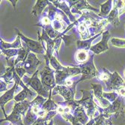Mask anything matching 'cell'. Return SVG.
Instances as JSON below:
<instances>
[{"label": "cell", "instance_id": "obj_15", "mask_svg": "<svg viewBox=\"0 0 125 125\" xmlns=\"http://www.w3.org/2000/svg\"><path fill=\"white\" fill-rule=\"evenodd\" d=\"M110 38V34L109 31H105L102 33L101 41L91 47L90 51L94 52V54H100L104 52H106L109 50L108 41Z\"/></svg>", "mask_w": 125, "mask_h": 125}, {"label": "cell", "instance_id": "obj_32", "mask_svg": "<svg viewBox=\"0 0 125 125\" xmlns=\"http://www.w3.org/2000/svg\"><path fill=\"white\" fill-rule=\"evenodd\" d=\"M111 43L114 47L125 48V40L124 39H119V38H113L111 39Z\"/></svg>", "mask_w": 125, "mask_h": 125}, {"label": "cell", "instance_id": "obj_34", "mask_svg": "<svg viewBox=\"0 0 125 125\" xmlns=\"http://www.w3.org/2000/svg\"><path fill=\"white\" fill-rule=\"evenodd\" d=\"M15 70H16L17 75L20 76V78H21V79L23 78V76H25V73H26V71L24 70V68L22 67V66L21 65L20 62L15 65Z\"/></svg>", "mask_w": 125, "mask_h": 125}, {"label": "cell", "instance_id": "obj_22", "mask_svg": "<svg viewBox=\"0 0 125 125\" xmlns=\"http://www.w3.org/2000/svg\"><path fill=\"white\" fill-rule=\"evenodd\" d=\"M112 2L113 1L111 0H108L104 4L100 5V10L98 14V16L103 18H107L108 16L109 15L110 12L112 10Z\"/></svg>", "mask_w": 125, "mask_h": 125}, {"label": "cell", "instance_id": "obj_23", "mask_svg": "<svg viewBox=\"0 0 125 125\" xmlns=\"http://www.w3.org/2000/svg\"><path fill=\"white\" fill-rule=\"evenodd\" d=\"M17 74L16 70H15V66L8 67L5 73L2 75H1V79H2L3 81L7 83L8 84L12 83L14 82V77Z\"/></svg>", "mask_w": 125, "mask_h": 125}, {"label": "cell", "instance_id": "obj_19", "mask_svg": "<svg viewBox=\"0 0 125 125\" xmlns=\"http://www.w3.org/2000/svg\"><path fill=\"white\" fill-rule=\"evenodd\" d=\"M23 47L21 43V38L20 36H17L16 41L14 43H5L2 39H0V48L1 50L9 49H21Z\"/></svg>", "mask_w": 125, "mask_h": 125}, {"label": "cell", "instance_id": "obj_36", "mask_svg": "<svg viewBox=\"0 0 125 125\" xmlns=\"http://www.w3.org/2000/svg\"><path fill=\"white\" fill-rule=\"evenodd\" d=\"M49 123L46 121L44 117H39L38 119L32 125H47Z\"/></svg>", "mask_w": 125, "mask_h": 125}, {"label": "cell", "instance_id": "obj_30", "mask_svg": "<svg viewBox=\"0 0 125 125\" xmlns=\"http://www.w3.org/2000/svg\"><path fill=\"white\" fill-rule=\"evenodd\" d=\"M20 49H9V50H1V52L6 57V59L14 58L18 55Z\"/></svg>", "mask_w": 125, "mask_h": 125}, {"label": "cell", "instance_id": "obj_43", "mask_svg": "<svg viewBox=\"0 0 125 125\" xmlns=\"http://www.w3.org/2000/svg\"><path fill=\"white\" fill-rule=\"evenodd\" d=\"M47 125H48V124H47Z\"/></svg>", "mask_w": 125, "mask_h": 125}, {"label": "cell", "instance_id": "obj_35", "mask_svg": "<svg viewBox=\"0 0 125 125\" xmlns=\"http://www.w3.org/2000/svg\"><path fill=\"white\" fill-rule=\"evenodd\" d=\"M115 5L118 8L119 15H121L125 12V1H114Z\"/></svg>", "mask_w": 125, "mask_h": 125}, {"label": "cell", "instance_id": "obj_2", "mask_svg": "<svg viewBox=\"0 0 125 125\" xmlns=\"http://www.w3.org/2000/svg\"><path fill=\"white\" fill-rule=\"evenodd\" d=\"M39 71L38 70L35 73L32 75L31 77H29L27 76H24L23 78L22 79V82L24 84L29 87V88L32 89L40 96H42L43 97L48 99L50 95H52V92L47 91L45 88L41 83V80L39 79Z\"/></svg>", "mask_w": 125, "mask_h": 125}, {"label": "cell", "instance_id": "obj_5", "mask_svg": "<svg viewBox=\"0 0 125 125\" xmlns=\"http://www.w3.org/2000/svg\"><path fill=\"white\" fill-rule=\"evenodd\" d=\"M94 55L92 54L90 55L89 59L83 64H78L76 67H79L81 70L82 77L80 79H79L78 81L75 82L74 84L76 85L79 83L83 82L84 80H87V79H91L94 77H97L99 74V71L96 69V67L94 64Z\"/></svg>", "mask_w": 125, "mask_h": 125}, {"label": "cell", "instance_id": "obj_1", "mask_svg": "<svg viewBox=\"0 0 125 125\" xmlns=\"http://www.w3.org/2000/svg\"><path fill=\"white\" fill-rule=\"evenodd\" d=\"M30 103L31 102L28 100L20 102V103H16L14 106L13 111L10 114V115H8L5 119H2L1 122L8 121L14 125H24L23 120L22 118V116L26 115L29 109Z\"/></svg>", "mask_w": 125, "mask_h": 125}, {"label": "cell", "instance_id": "obj_8", "mask_svg": "<svg viewBox=\"0 0 125 125\" xmlns=\"http://www.w3.org/2000/svg\"><path fill=\"white\" fill-rule=\"evenodd\" d=\"M113 113L116 115V118L118 115L124 116V98L119 96L113 103H112L107 108L103 109V114L105 118H108L109 116Z\"/></svg>", "mask_w": 125, "mask_h": 125}, {"label": "cell", "instance_id": "obj_3", "mask_svg": "<svg viewBox=\"0 0 125 125\" xmlns=\"http://www.w3.org/2000/svg\"><path fill=\"white\" fill-rule=\"evenodd\" d=\"M80 92L83 93V97L81 100H77V103L79 106H82L84 109H85L88 116L90 119H92L99 109V106L94 101L93 91L81 90Z\"/></svg>", "mask_w": 125, "mask_h": 125}, {"label": "cell", "instance_id": "obj_12", "mask_svg": "<svg viewBox=\"0 0 125 125\" xmlns=\"http://www.w3.org/2000/svg\"><path fill=\"white\" fill-rule=\"evenodd\" d=\"M69 4V7L71 8V10L72 14H80L83 15V10H94L96 12H100L99 9L95 8L92 6H91L88 1H85V0H76V1H67Z\"/></svg>", "mask_w": 125, "mask_h": 125}, {"label": "cell", "instance_id": "obj_13", "mask_svg": "<svg viewBox=\"0 0 125 125\" xmlns=\"http://www.w3.org/2000/svg\"><path fill=\"white\" fill-rule=\"evenodd\" d=\"M91 87L92 88L94 96L97 100V102H95L97 105L102 109L107 108L111 104L107 100H106L103 96V94H104L103 86H102L100 84L91 83Z\"/></svg>", "mask_w": 125, "mask_h": 125}, {"label": "cell", "instance_id": "obj_29", "mask_svg": "<svg viewBox=\"0 0 125 125\" xmlns=\"http://www.w3.org/2000/svg\"><path fill=\"white\" fill-rule=\"evenodd\" d=\"M39 18V20H38V22L36 26H41L42 28L47 26H49V25H51L52 22L48 16V14H42V15L38 17Z\"/></svg>", "mask_w": 125, "mask_h": 125}, {"label": "cell", "instance_id": "obj_31", "mask_svg": "<svg viewBox=\"0 0 125 125\" xmlns=\"http://www.w3.org/2000/svg\"><path fill=\"white\" fill-rule=\"evenodd\" d=\"M104 97L107 100L109 103H113L118 97V94L115 92H104L103 94Z\"/></svg>", "mask_w": 125, "mask_h": 125}, {"label": "cell", "instance_id": "obj_9", "mask_svg": "<svg viewBox=\"0 0 125 125\" xmlns=\"http://www.w3.org/2000/svg\"><path fill=\"white\" fill-rule=\"evenodd\" d=\"M79 73H81V70L77 67H64V69L62 71H55V76L56 84H57V85H63L64 83L67 79H68L71 76H76Z\"/></svg>", "mask_w": 125, "mask_h": 125}, {"label": "cell", "instance_id": "obj_4", "mask_svg": "<svg viewBox=\"0 0 125 125\" xmlns=\"http://www.w3.org/2000/svg\"><path fill=\"white\" fill-rule=\"evenodd\" d=\"M46 64L43 68V70L41 71L39 73L41 76V80L43 85V87L49 92H52V89L57 85L55 82V71H54L52 67H50V60L44 57Z\"/></svg>", "mask_w": 125, "mask_h": 125}, {"label": "cell", "instance_id": "obj_7", "mask_svg": "<svg viewBox=\"0 0 125 125\" xmlns=\"http://www.w3.org/2000/svg\"><path fill=\"white\" fill-rule=\"evenodd\" d=\"M15 30L17 31V35L20 36L21 40L24 42L23 47H26L30 52L38 53V54H44V55L46 54L47 50L45 49L44 46L43 45V41H40V40L34 41V40L29 39L22 35L17 28H15Z\"/></svg>", "mask_w": 125, "mask_h": 125}, {"label": "cell", "instance_id": "obj_27", "mask_svg": "<svg viewBox=\"0 0 125 125\" xmlns=\"http://www.w3.org/2000/svg\"><path fill=\"white\" fill-rule=\"evenodd\" d=\"M45 31H46L47 33V35L51 38V39H56V38H62V35L63 34L62 33H59L57 31H55L52 25H49V26H45L43 28H42Z\"/></svg>", "mask_w": 125, "mask_h": 125}, {"label": "cell", "instance_id": "obj_42", "mask_svg": "<svg viewBox=\"0 0 125 125\" xmlns=\"http://www.w3.org/2000/svg\"><path fill=\"white\" fill-rule=\"evenodd\" d=\"M55 125H57V124H55Z\"/></svg>", "mask_w": 125, "mask_h": 125}, {"label": "cell", "instance_id": "obj_28", "mask_svg": "<svg viewBox=\"0 0 125 125\" xmlns=\"http://www.w3.org/2000/svg\"><path fill=\"white\" fill-rule=\"evenodd\" d=\"M112 124V119L106 118L103 114V109H100V114L97 116L95 123L93 125H109Z\"/></svg>", "mask_w": 125, "mask_h": 125}, {"label": "cell", "instance_id": "obj_16", "mask_svg": "<svg viewBox=\"0 0 125 125\" xmlns=\"http://www.w3.org/2000/svg\"><path fill=\"white\" fill-rule=\"evenodd\" d=\"M17 88H18V84L14 83V87H12L10 89L8 90L7 92H5V93L4 94L1 95V97H0V106H1L2 110L4 113L5 118H7L8 116L6 115V113L5 111V105L8 103V102H9L10 100H11L12 99L14 98V94L17 91Z\"/></svg>", "mask_w": 125, "mask_h": 125}, {"label": "cell", "instance_id": "obj_10", "mask_svg": "<svg viewBox=\"0 0 125 125\" xmlns=\"http://www.w3.org/2000/svg\"><path fill=\"white\" fill-rule=\"evenodd\" d=\"M76 85L73 83L71 87H67L65 85H56L52 92V95L60 94L64 99V101H73L75 100Z\"/></svg>", "mask_w": 125, "mask_h": 125}, {"label": "cell", "instance_id": "obj_18", "mask_svg": "<svg viewBox=\"0 0 125 125\" xmlns=\"http://www.w3.org/2000/svg\"><path fill=\"white\" fill-rule=\"evenodd\" d=\"M50 4V1H47V0H38L36 1L35 5H34L32 11H31V15L40 17L42 15L43 10L45 9L47 5Z\"/></svg>", "mask_w": 125, "mask_h": 125}, {"label": "cell", "instance_id": "obj_33", "mask_svg": "<svg viewBox=\"0 0 125 125\" xmlns=\"http://www.w3.org/2000/svg\"><path fill=\"white\" fill-rule=\"evenodd\" d=\"M62 39L65 43L66 47H70L71 44L73 42L75 38H74V35H73V34H72L71 35H64V34H63L62 36Z\"/></svg>", "mask_w": 125, "mask_h": 125}, {"label": "cell", "instance_id": "obj_20", "mask_svg": "<svg viewBox=\"0 0 125 125\" xmlns=\"http://www.w3.org/2000/svg\"><path fill=\"white\" fill-rule=\"evenodd\" d=\"M103 32L100 31L99 34H97V35H95L94 37H92L91 38L88 40H78L76 41V47H77V50H86V51H90L91 50V47H92V42L96 38H97L100 34H102Z\"/></svg>", "mask_w": 125, "mask_h": 125}, {"label": "cell", "instance_id": "obj_26", "mask_svg": "<svg viewBox=\"0 0 125 125\" xmlns=\"http://www.w3.org/2000/svg\"><path fill=\"white\" fill-rule=\"evenodd\" d=\"M44 57L47 58L49 60H50V64L51 65V67L52 68V69L55 71H62L64 69V66H62L58 61L57 58L55 57V56H54L53 55H50V56H46L44 55Z\"/></svg>", "mask_w": 125, "mask_h": 125}, {"label": "cell", "instance_id": "obj_39", "mask_svg": "<svg viewBox=\"0 0 125 125\" xmlns=\"http://www.w3.org/2000/svg\"><path fill=\"white\" fill-rule=\"evenodd\" d=\"M10 3H12V5H13V7H14V8L15 9L16 8V4L17 3V2L18 1H16V0H15V1H13V0H10V1H9Z\"/></svg>", "mask_w": 125, "mask_h": 125}, {"label": "cell", "instance_id": "obj_38", "mask_svg": "<svg viewBox=\"0 0 125 125\" xmlns=\"http://www.w3.org/2000/svg\"><path fill=\"white\" fill-rule=\"evenodd\" d=\"M0 92H7L8 91V88H7V83H5V81L2 80L1 79V82H0Z\"/></svg>", "mask_w": 125, "mask_h": 125}, {"label": "cell", "instance_id": "obj_40", "mask_svg": "<svg viewBox=\"0 0 125 125\" xmlns=\"http://www.w3.org/2000/svg\"><path fill=\"white\" fill-rule=\"evenodd\" d=\"M124 77H125V69H124Z\"/></svg>", "mask_w": 125, "mask_h": 125}, {"label": "cell", "instance_id": "obj_37", "mask_svg": "<svg viewBox=\"0 0 125 125\" xmlns=\"http://www.w3.org/2000/svg\"><path fill=\"white\" fill-rule=\"evenodd\" d=\"M116 92H117V93L118 94L119 96L124 98L125 97V85H123V86L120 87L119 88H118L116 90Z\"/></svg>", "mask_w": 125, "mask_h": 125}, {"label": "cell", "instance_id": "obj_14", "mask_svg": "<svg viewBox=\"0 0 125 125\" xmlns=\"http://www.w3.org/2000/svg\"><path fill=\"white\" fill-rule=\"evenodd\" d=\"M109 79L105 82V84L106 85V88L108 90H115L116 91L120 87L125 85V82L122 79V77L118 74L117 71H115L113 73L109 72Z\"/></svg>", "mask_w": 125, "mask_h": 125}, {"label": "cell", "instance_id": "obj_24", "mask_svg": "<svg viewBox=\"0 0 125 125\" xmlns=\"http://www.w3.org/2000/svg\"><path fill=\"white\" fill-rule=\"evenodd\" d=\"M89 51H86V50H77L76 54H75V59H76V61L79 64H83V63H85L88 59H89V57H90V55L88 53Z\"/></svg>", "mask_w": 125, "mask_h": 125}, {"label": "cell", "instance_id": "obj_25", "mask_svg": "<svg viewBox=\"0 0 125 125\" xmlns=\"http://www.w3.org/2000/svg\"><path fill=\"white\" fill-rule=\"evenodd\" d=\"M52 95H50L49 97V98L47 99V100L43 104V106H42V109H43L44 111H46L47 112H51V111H56L59 107V104H55V102L52 100Z\"/></svg>", "mask_w": 125, "mask_h": 125}, {"label": "cell", "instance_id": "obj_11", "mask_svg": "<svg viewBox=\"0 0 125 125\" xmlns=\"http://www.w3.org/2000/svg\"><path fill=\"white\" fill-rule=\"evenodd\" d=\"M20 63L26 71V73H28L29 75H33L38 71L37 68L38 65L41 64V62H40V60L37 58L35 53L29 52L26 59Z\"/></svg>", "mask_w": 125, "mask_h": 125}, {"label": "cell", "instance_id": "obj_17", "mask_svg": "<svg viewBox=\"0 0 125 125\" xmlns=\"http://www.w3.org/2000/svg\"><path fill=\"white\" fill-rule=\"evenodd\" d=\"M66 2L67 1H59V0H56V1L52 0V1H50V2L52 4H53L56 8H58L60 10H62L63 12L67 16L69 20L73 23V22H75L76 21V20L75 17L73 16V14H72L70 7L67 6Z\"/></svg>", "mask_w": 125, "mask_h": 125}, {"label": "cell", "instance_id": "obj_21", "mask_svg": "<svg viewBox=\"0 0 125 125\" xmlns=\"http://www.w3.org/2000/svg\"><path fill=\"white\" fill-rule=\"evenodd\" d=\"M119 12L118 8L116 7V5H115L114 8H112V11L110 12L109 15L108 16V17L106 18L108 22L111 23L113 26L115 27H118L120 25V20H119Z\"/></svg>", "mask_w": 125, "mask_h": 125}, {"label": "cell", "instance_id": "obj_41", "mask_svg": "<svg viewBox=\"0 0 125 125\" xmlns=\"http://www.w3.org/2000/svg\"><path fill=\"white\" fill-rule=\"evenodd\" d=\"M9 125H14V124H11V123H10V124Z\"/></svg>", "mask_w": 125, "mask_h": 125}, {"label": "cell", "instance_id": "obj_6", "mask_svg": "<svg viewBox=\"0 0 125 125\" xmlns=\"http://www.w3.org/2000/svg\"><path fill=\"white\" fill-rule=\"evenodd\" d=\"M62 117L65 118V120L71 122L73 125H86L90 121V118L88 116L84 107L82 106L76 107L71 113L62 115Z\"/></svg>", "mask_w": 125, "mask_h": 125}]
</instances>
